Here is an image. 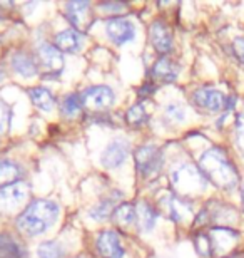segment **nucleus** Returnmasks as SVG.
Segmentation results:
<instances>
[{"label": "nucleus", "instance_id": "f257e3e1", "mask_svg": "<svg viewBox=\"0 0 244 258\" xmlns=\"http://www.w3.org/2000/svg\"><path fill=\"white\" fill-rule=\"evenodd\" d=\"M197 168L201 169V173L204 174L207 181H211L214 186L224 189V191L234 189L237 179H239L237 178V169L221 148H211L202 153Z\"/></svg>", "mask_w": 244, "mask_h": 258}, {"label": "nucleus", "instance_id": "f03ea898", "mask_svg": "<svg viewBox=\"0 0 244 258\" xmlns=\"http://www.w3.org/2000/svg\"><path fill=\"white\" fill-rule=\"evenodd\" d=\"M60 208L55 201L35 200L19 215L17 228L27 236H39L57 223Z\"/></svg>", "mask_w": 244, "mask_h": 258}, {"label": "nucleus", "instance_id": "7ed1b4c3", "mask_svg": "<svg viewBox=\"0 0 244 258\" xmlns=\"http://www.w3.org/2000/svg\"><path fill=\"white\" fill-rule=\"evenodd\" d=\"M171 181L181 193H201L207 184V179L201 173V169L193 164H181L176 168L171 174Z\"/></svg>", "mask_w": 244, "mask_h": 258}, {"label": "nucleus", "instance_id": "20e7f679", "mask_svg": "<svg viewBox=\"0 0 244 258\" xmlns=\"http://www.w3.org/2000/svg\"><path fill=\"white\" fill-rule=\"evenodd\" d=\"M136 169L142 178H155L162 168V151L155 144H144L134 153Z\"/></svg>", "mask_w": 244, "mask_h": 258}, {"label": "nucleus", "instance_id": "39448f33", "mask_svg": "<svg viewBox=\"0 0 244 258\" xmlns=\"http://www.w3.org/2000/svg\"><path fill=\"white\" fill-rule=\"evenodd\" d=\"M29 198V186L22 181L0 188V213L10 215L25 205Z\"/></svg>", "mask_w": 244, "mask_h": 258}, {"label": "nucleus", "instance_id": "423d86ee", "mask_svg": "<svg viewBox=\"0 0 244 258\" xmlns=\"http://www.w3.org/2000/svg\"><path fill=\"white\" fill-rule=\"evenodd\" d=\"M227 97L214 87H199L193 92V102L196 107L209 112H221L227 107Z\"/></svg>", "mask_w": 244, "mask_h": 258}, {"label": "nucleus", "instance_id": "0eeeda50", "mask_svg": "<svg viewBox=\"0 0 244 258\" xmlns=\"http://www.w3.org/2000/svg\"><path fill=\"white\" fill-rule=\"evenodd\" d=\"M82 106L91 111L107 109L116 101V94L109 86H91L80 94Z\"/></svg>", "mask_w": 244, "mask_h": 258}, {"label": "nucleus", "instance_id": "6e6552de", "mask_svg": "<svg viewBox=\"0 0 244 258\" xmlns=\"http://www.w3.org/2000/svg\"><path fill=\"white\" fill-rule=\"evenodd\" d=\"M106 34L116 45H124L136 37V25L126 17H111L106 22Z\"/></svg>", "mask_w": 244, "mask_h": 258}, {"label": "nucleus", "instance_id": "1a4fd4ad", "mask_svg": "<svg viewBox=\"0 0 244 258\" xmlns=\"http://www.w3.org/2000/svg\"><path fill=\"white\" fill-rule=\"evenodd\" d=\"M211 246H212V256H222L236 245V240L239 238V233L227 226H216L209 233Z\"/></svg>", "mask_w": 244, "mask_h": 258}, {"label": "nucleus", "instance_id": "9d476101", "mask_svg": "<svg viewBox=\"0 0 244 258\" xmlns=\"http://www.w3.org/2000/svg\"><path fill=\"white\" fill-rule=\"evenodd\" d=\"M131 151V144L126 139H114L106 146V149L101 154V163L104 168L116 169L126 161Z\"/></svg>", "mask_w": 244, "mask_h": 258}, {"label": "nucleus", "instance_id": "9b49d317", "mask_svg": "<svg viewBox=\"0 0 244 258\" xmlns=\"http://www.w3.org/2000/svg\"><path fill=\"white\" fill-rule=\"evenodd\" d=\"M96 246L102 258H124V255H126L121 236L114 230L101 231L96 238Z\"/></svg>", "mask_w": 244, "mask_h": 258}, {"label": "nucleus", "instance_id": "f8f14e48", "mask_svg": "<svg viewBox=\"0 0 244 258\" xmlns=\"http://www.w3.org/2000/svg\"><path fill=\"white\" fill-rule=\"evenodd\" d=\"M37 59L40 66L44 67L45 72H49L50 76L60 74L64 69V55L54 44L42 42L37 47Z\"/></svg>", "mask_w": 244, "mask_h": 258}, {"label": "nucleus", "instance_id": "ddd939ff", "mask_svg": "<svg viewBox=\"0 0 244 258\" xmlns=\"http://www.w3.org/2000/svg\"><path fill=\"white\" fill-rule=\"evenodd\" d=\"M149 37H150V44L154 45V49L159 54L171 52V49H173V34H171L169 25L164 20H154L150 24Z\"/></svg>", "mask_w": 244, "mask_h": 258}, {"label": "nucleus", "instance_id": "4468645a", "mask_svg": "<svg viewBox=\"0 0 244 258\" xmlns=\"http://www.w3.org/2000/svg\"><path fill=\"white\" fill-rule=\"evenodd\" d=\"M89 10L91 2H69L65 5V17L80 32V30H87L94 22V19L89 15Z\"/></svg>", "mask_w": 244, "mask_h": 258}, {"label": "nucleus", "instance_id": "2eb2a0df", "mask_svg": "<svg viewBox=\"0 0 244 258\" xmlns=\"http://www.w3.org/2000/svg\"><path fill=\"white\" fill-rule=\"evenodd\" d=\"M84 34L79 32L75 29H65L59 32L54 37V45L60 52H70V54H77L84 49Z\"/></svg>", "mask_w": 244, "mask_h": 258}, {"label": "nucleus", "instance_id": "dca6fc26", "mask_svg": "<svg viewBox=\"0 0 244 258\" xmlns=\"http://www.w3.org/2000/svg\"><path fill=\"white\" fill-rule=\"evenodd\" d=\"M159 203L162 205V210L166 211V215L173 221H176V223H181V221H184L188 216H191V206L186 203L183 198H179V196H176V195L162 196V200H160Z\"/></svg>", "mask_w": 244, "mask_h": 258}, {"label": "nucleus", "instance_id": "f3484780", "mask_svg": "<svg viewBox=\"0 0 244 258\" xmlns=\"http://www.w3.org/2000/svg\"><path fill=\"white\" fill-rule=\"evenodd\" d=\"M121 198H122V193L114 191L111 196L101 200L99 203H96L94 206H92V208L87 211V216H89L91 220H94V221H106L107 218H111V216L114 215L117 205H121V203H119Z\"/></svg>", "mask_w": 244, "mask_h": 258}, {"label": "nucleus", "instance_id": "a211bd4d", "mask_svg": "<svg viewBox=\"0 0 244 258\" xmlns=\"http://www.w3.org/2000/svg\"><path fill=\"white\" fill-rule=\"evenodd\" d=\"M150 76H152L154 81L157 82H164V84H169V82H174L179 76V66L171 60L169 57H159L154 62L152 69H150Z\"/></svg>", "mask_w": 244, "mask_h": 258}, {"label": "nucleus", "instance_id": "6ab92c4d", "mask_svg": "<svg viewBox=\"0 0 244 258\" xmlns=\"http://www.w3.org/2000/svg\"><path fill=\"white\" fill-rule=\"evenodd\" d=\"M10 64H12L14 72H17L19 76L25 77V79H30V77H35L39 74V66L35 62L34 55L22 52V50L12 54Z\"/></svg>", "mask_w": 244, "mask_h": 258}, {"label": "nucleus", "instance_id": "aec40b11", "mask_svg": "<svg viewBox=\"0 0 244 258\" xmlns=\"http://www.w3.org/2000/svg\"><path fill=\"white\" fill-rule=\"evenodd\" d=\"M137 210V225L142 231H150L154 228L155 221L159 218L157 210H154L152 205L146 203V201H139L136 205Z\"/></svg>", "mask_w": 244, "mask_h": 258}, {"label": "nucleus", "instance_id": "412c9836", "mask_svg": "<svg viewBox=\"0 0 244 258\" xmlns=\"http://www.w3.org/2000/svg\"><path fill=\"white\" fill-rule=\"evenodd\" d=\"M114 221L121 228H132L134 225H137V210L136 205L132 203H122L119 205L116 211H114Z\"/></svg>", "mask_w": 244, "mask_h": 258}, {"label": "nucleus", "instance_id": "4be33fe9", "mask_svg": "<svg viewBox=\"0 0 244 258\" xmlns=\"http://www.w3.org/2000/svg\"><path fill=\"white\" fill-rule=\"evenodd\" d=\"M27 251L9 233H0V258H25Z\"/></svg>", "mask_w": 244, "mask_h": 258}, {"label": "nucleus", "instance_id": "5701e85b", "mask_svg": "<svg viewBox=\"0 0 244 258\" xmlns=\"http://www.w3.org/2000/svg\"><path fill=\"white\" fill-rule=\"evenodd\" d=\"M29 97L39 109H42L44 112H50L55 106V99L52 96V92L45 87H32L29 89Z\"/></svg>", "mask_w": 244, "mask_h": 258}, {"label": "nucleus", "instance_id": "b1692460", "mask_svg": "<svg viewBox=\"0 0 244 258\" xmlns=\"http://www.w3.org/2000/svg\"><path fill=\"white\" fill-rule=\"evenodd\" d=\"M22 179V168L14 161H0V188L19 183Z\"/></svg>", "mask_w": 244, "mask_h": 258}, {"label": "nucleus", "instance_id": "393cba45", "mask_svg": "<svg viewBox=\"0 0 244 258\" xmlns=\"http://www.w3.org/2000/svg\"><path fill=\"white\" fill-rule=\"evenodd\" d=\"M82 101H80V94H69L64 97L60 106V112L64 117H74L80 112L82 109Z\"/></svg>", "mask_w": 244, "mask_h": 258}, {"label": "nucleus", "instance_id": "a878e982", "mask_svg": "<svg viewBox=\"0 0 244 258\" xmlns=\"http://www.w3.org/2000/svg\"><path fill=\"white\" fill-rule=\"evenodd\" d=\"M126 119L131 126L134 127H139V126H144L149 119V114L146 111L144 104H134L127 109L126 112Z\"/></svg>", "mask_w": 244, "mask_h": 258}, {"label": "nucleus", "instance_id": "bb28decb", "mask_svg": "<svg viewBox=\"0 0 244 258\" xmlns=\"http://www.w3.org/2000/svg\"><path fill=\"white\" fill-rule=\"evenodd\" d=\"M39 258H64V248L57 241H44L37 246Z\"/></svg>", "mask_w": 244, "mask_h": 258}, {"label": "nucleus", "instance_id": "cd10ccee", "mask_svg": "<svg viewBox=\"0 0 244 258\" xmlns=\"http://www.w3.org/2000/svg\"><path fill=\"white\" fill-rule=\"evenodd\" d=\"M194 245L196 250L202 258H211L212 256V246H211V240L207 233H197L194 238Z\"/></svg>", "mask_w": 244, "mask_h": 258}, {"label": "nucleus", "instance_id": "c85d7f7f", "mask_svg": "<svg viewBox=\"0 0 244 258\" xmlns=\"http://www.w3.org/2000/svg\"><path fill=\"white\" fill-rule=\"evenodd\" d=\"M164 116L166 119H169L171 122H176V124H179V122H183L186 119V109L181 104H169L166 107L164 111Z\"/></svg>", "mask_w": 244, "mask_h": 258}, {"label": "nucleus", "instance_id": "c756f323", "mask_svg": "<svg viewBox=\"0 0 244 258\" xmlns=\"http://www.w3.org/2000/svg\"><path fill=\"white\" fill-rule=\"evenodd\" d=\"M10 116H12V112H10V107L5 104V102L0 99V136L7 131L9 127V122H10Z\"/></svg>", "mask_w": 244, "mask_h": 258}, {"label": "nucleus", "instance_id": "7c9ffc66", "mask_svg": "<svg viewBox=\"0 0 244 258\" xmlns=\"http://www.w3.org/2000/svg\"><path fill=\"white\" fill-rule=\"evenodd\" d=\"M236 144L244 158V116H237L236 121Z\"/></svg>", "mask_w": 244, "mask_h": 258}, {"label": "nucleus", "instance_id": "2f4dec72", "mask_svg": "<svg viewBox=\"0 0 244 258\" xmlns=\"http://www.w3.org/2000/svg\"><path fill=\"white\" fill-rule=\"evenodd\" d=\"M232 49H234L236 57L244 64V39L242 37L234 39V42H232Z\"/></svg>", "mask_w": 244, "mask_h": 258}, {"label": "nucleus", "instance_id": "473e14b6", "mask_svg": "<svg viewBox=\"0 0 244 258\" xmlns=\"http://www.w3.org/2000/svg\"><path fill=\"white\" fill-rule=\"evenodd\" d=\"M101 9L102 10H107V12H121V10L126 9V4H121V2H107V4H101Z\"/></svg>", "mask_w": 244, "mask_h": 258}, {"label": "nucleus", "instance_id": "72a5a7b5", "mask_svg": "<svg viewBox=\"0 0 244 258\" xmlns=\"http://www.w3.org/2000/svg\"><path fill=\"white\" fill-rule=\"evenodd\" d=\"M227 258H244L242 253H237V255H231V256H227Z\"/></svg>", "mask_w": 244, "mask_h": 258}, {"label": "nucleus", "instance_id": "f704fd0d", "mask_svg": "<svg viewBox=\"0 0 244 258\" xmlns=\"http://www.w3.org/2000/svg\"><path fill=\"white\" fill-rule=\"evenodd\" d=\"M241 198H242V208H244V184H242V188H241Z\"/></svg>", "mask_w": 244, "mask_h": 258}, {"label": "nucleus", "instance_id": "c9c22d12", "mask_svg": "<svg viewBox=\"0 0 244 258\" xmlns=\"http://www.w3.org/2000/svg\"><path fill=\"white\" fill-rule=\"evenodd\" d=\"M4 79V71H0V81Z\"/></svg>", "mask_w": 244, "mask_h": 258}, {"label": "nucleus", "instance_id": "e433bc0d", "mask_svg": "<svg viewBox=\"0 0 244 258\" xmlns=\"http://www.w3.org/2000/svg\"><path fill=\"white\" fill-rule=\"evenodd\" d=\"M75 258H86V256H80V255H79V256H75Z\"/></svg>", "mask_w": 244, "mask_h": 258}]
</instances>
